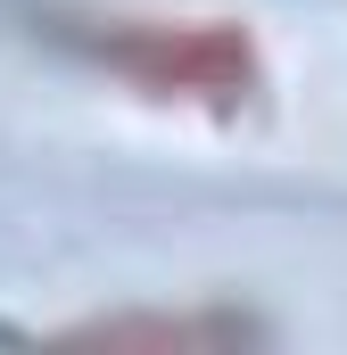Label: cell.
<instances>
[{
  "label": "cell",
  "instance_id": "obj_1",
  "mask_svg": "<svg viewBox=\"0 0 347 355\" xmlns=\"http://www.w3.org/2000/svg\"><path fill=\"white\" fill-rule=\"evenodd\" d=\"M50 42H67L83 67L133 83L141 99H182L207 116H232L264 91V50L232 17H50Z\"/></svg>",
  "mask_w": 347,
  "mask_h": 355
}]
</instances>
